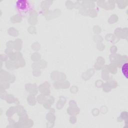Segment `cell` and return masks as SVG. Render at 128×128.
I'll return each instance as SVG.
<instances>
[{
	"mask_svg": "<svg viewBox=\"0 0 128 128\" xmlns=\"http://www.w3.org/2000/svg\"><path fill=\"white\" fill-rule=\"evenodd\" d=\"M16 8L18 13L22 16L29 15L33 10L32 4L27 0H18L16 2Z\"/></svg>",
	"mask_w": 128,
	"mask_h": 128,
	"instance_id": "cell-1",
	"label": "cell"
},
{
	"mask_svg": "<svg viewBox=\"0 0 128 128\" xmlns=\"http://www.w3.org/2000/svg\"><path fill=\"white\" fill-rule=\"evenodd\" d=\"M122 72L124 76L128 78V62L124 63L122 67Z\"/></svg>",
	"mask_w": 128,
	"mask_h": 128,
	"instance_id": "cell-2",
	"label": "cell"
}]
</instances>
